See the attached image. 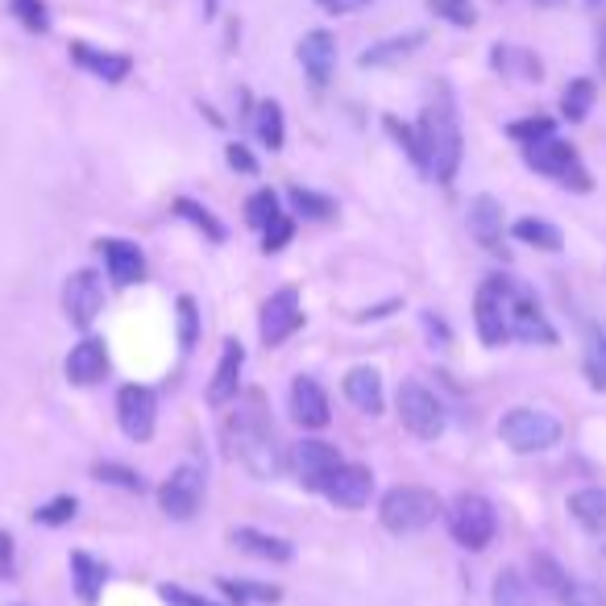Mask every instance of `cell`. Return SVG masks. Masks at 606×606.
Here are the masks:
<instances>
[{"instance_id":"d590c367","label":"cell","mask_w":606,"mask_h":606,"mask_svg":"<svg viewBox=\"0 0 606 606\" xmlns=\"http://www.w3.org/2000/svg\"><path fill=\"white\" fill-rule=\"evenodd\" d=\"M92 478L104 482V486H116V491H130V494L146 491V478L137 474V470H130V465H121V461H96Z\"/></svg>"},{"instance_id":"816d5d0a","label":"cell","mask_w":606,"mask_h":606,"mask_svg":"<svg viewBox=\"0 0 606 606\" xmlns=\"http://www.w3.org/2000/svg\"><path fill=\"white\" fill-rule=\"evenodd\" d=\"M225 158H228V167H233V171L258 175V158H254V154H249V146H242V142H228Z\"/></svg>"},{"instance_id":"b9f144b4","label":"cell","mask_w":606,"mask_h":606,"mask_svg":"<svg viewBox=\"0 0 606 606\" xmlns=\"http://www.w3.org/2000/svg\"><path fill=\"white\" fill-rule=\"evenodd\" d=\"M9 9H13V18H18L30 34H46V30H50V13H46L42 0H13Z\"/></svg>"},{"instance_id":"8d00e7d4","label":"cell","mask_w":606,"mask_h":606,"mask_svg":"<svg viewBox=\"0 0 606 606\" xmlns=\"http://www.w3.org/2000/svg\"><path fill=\"white\" fill-rule=\"evenodd\" d=\"M494 67H498V71H507V76L536 79V83H540V76H545L540 58L528 55V50H512V46H494Z\"/></svg>"},{"instance_id":"7402d4cb","label":"cell","mask_w":606,"mask_h":606,"mask_svg":"<svg viewBox=\"0 0 606 606\" xmlns=\"http://www.w3.org/2000/svg\"><path fill=\"white\" fill-rule=\"evenodd\" d=\"M71 63L83 67V71H92V76L104 79V83H121V79H130V71H133L130 55L96 50V46H88V42H71Z\"/></svg>"},{"instance_id":"f35d334b","label":"cell","mask_w":606,"mask_h":606,"mask_svg":"<svg viewBox=\"0 0 606 606\" xmlns=\"http://www.w3.org/2000/svg\"><path fill=\"white\" fill-rule=\"evenodd\" d=\"M274 216H283V209H279V195H274L270 188L254 191V195L246 200V221L254 228H266L270 221H274Z\"/></svg>"},{"instance_id":"ba28073f","label":"cell","mask_w":606,"mask_h":606,"mask_svg":"<svg viewBox=\"0 0 606 606\" xmlns=\"http://www.w3.org/2000/svg\"><path fill=\"white\" fill-rule=\"evenodd\" d=\"M399 424L419 440H436L445 433V403L424 386V382H403L399 386Z\"/></svg>"},{"instance_id":"603a6c76","label":"cell","mask_w":606,"mask_h":606,"mask_svg":"<svg viewBox=\"0 0 606 606\" xmlns=\"http://www.w3.org/2000/svg\"><path fill=\"white\" fill-rule=\"evenodd\" d=\"M470 237L482 249H491V254L503 249V204L494 195H474L470 200Z\"/></svg>"},{"instance_id":"5bb4252c","label":"cell","mask_w":606,"mask_h":606,"mask_svg":"<svg viewBox=\"0 0 606 606\" xmlns=\"http://www.w3.org/2000/svg\"><path fill=\"white\" fill-rule=\"evenodd\" d=\"M512 337L524 345H557V328L540 312L536 295L519 283H512Z\"/></svg>"},{"instance_id":"4fadbf2b","label":"cell","mask_w":606,"mask_h":606,"mask_svg":"<svg viewBox=\"0 0 606 606\" xmlns=\"http://www.w3.org/2000/svg\"><path fill=\"white\" fill-rule=\"evenodd\" d=\"M321 494L333 503V507H341V512H361V507L374 498V474H370L366 465L341 461L333 474L324 478Z\"/></svg>"},{"instance_id":"cb8c5ba5","label":"cell","mask_w":606,"mask_h":606,"mask_svg":"<svg viewBox=\"0 0 606 606\" xmlns=\"http://www.w3.org/2000/svg\"><path fill=\"white\" fill-rule=\"evenodd\" d=\"M569 515L573 524L590 536H606V491L603 486H582V491L569 494Z\"/></svg>"},{"instance_id":"d6a6232c","label":"cell","mask_w":606,"mask_h":606,"mask_svg":"<svg viewBox=\"0 0 606 606\" xmlns=\"http://www.w3.org/2000/svg\"><path fill=\"white\" fill-rule=\"evenodd\" d=\"M287 200H291V209L300 212L303 221H333V216H337V204L312 188H291L287 191Z\"/></svg>"},{"instance_id":"f546056e","label":"cell","mask_w":606,"mask_h":606,"mask_svg":"<svg viewBox=\"0 0 606 606\" xmlns=\"http://www.w3.org/2000/svg\"><path fill=\"white\" fill-rule=\"evenodd\" d=\"M254 133H258V142H262L266 150H283L287 121H283V109H279L274 100H262V104L254 109Z\"/></svg>"},{"instance_id":"ac0fdd59","label":"cell","mask_w":606,"mask_h":606,"mask_svg":"<svg viewBox=\"0 0 606 606\" xmlns=\"http://www.w3.org/2000/svg\"><path fill=\"white\" fill-rule=\"evenodd\" d=\"M291 465H295V474H300V482L307 491H321L324 478L341 465V453L328 440H300L295 453H291Z\"/></svg>"},{"instance_id":"f5cc1de1","label":"cell","mask_w":606,"mask_h":606,"mask_svg":"<svg viewBox=\"0 0 606 606\" xmlns=\"http://www.w3.org/2000/svg\"><path fill=\"white\" fill-rule=\"evenodd\" d=\"M370 0H316V9H324V13H333V18H345V13H358V9H366Z\"/></svg>"},{"instance_id":"ee69618b","label":"cell","mask_w":606,"mask_h":606,"mask_svg":"<svg viewBox=\"0 0 606 606\" xmlns=\"http://www.w3.org/2000/svg\"><path fill=\"white\" fill-rule=\"evenodd\" d=\"M428 9H433L436 18L453 21V25H474L478 13L470 0H428Z\"/></svg>"},{"instance_id":"c3c4849f","label":"cell","mask_w":606,"mask_h":606,"mask_svg":"<svg viewBox=\"0 0 606 606\" xmlns=\"http://www.w3.org/2000/svg\"><path fill=\"white\" fill-rule=\"evenodd\" d=\"M419 324H424V333H428L433 349H449V345H453V328L440 321L436 312H419Z\"/></svg>"},{"instance_id":"484cf974","label":"cell","mask_w":606,"mask_h":606,"mask_svg":"<svg viewBox=\"0 0 606 606\" xmlns=\"http://www.w3.org/2000/svg\"><path fill=\"white\" fill-rule=\"evenodd\" d=\"M109 582V569L100 565L96 557L88 552H71V586H76L79 603L83 606H96L100 603V590Z\"/></svg>"},{"instance_id":"3957f363","label":"cell","mask_w":606,"mask_h":606,"mask_svg":"<svg viewBox=\"0 0 606 606\" xmlns=\"http://www.w3.org/2000/svg\"><path fill=\"white\" fill-rule=\"evenodd\" d=\"M440 515H445V503L428 486H391L379 503L382 528L395 531V536H412V531L433 528Z\"/></svg>"},{"instance_id":"4dcf8cb0","label":"cell","mask_w":606,"mask_h":606,"mask_svg":"<svg viewBox=\"0 0 606 606\" xmlns=\"http://www.w3.org/2000/svg\"><path fill=\"white\" fill-rule=\"evenodd\" d=\"M512 233H515V242H524V246H536V249H549V254H557V249L565 246L561 228L549 225V221H536V216H524V221H515Z\"/></svg>"},{"instance_id":"44dd1931","label":"cell","mask_w":606,"mask_h":606,"mask_svg":"<svg viewBox=\"0 0 606 606\" xmlns=\"http://www.w3.org/2000/svg\"><path fill=\"white\" fill-rule=\"evenodd\" d=\"M345 399L358 407L361 416H382V407H386L382 374L374 366H354V370L345 374Z\"/></svg>"},{"instance_id":"9c48e42d","label":"cell","mask_w":606,"mask_h":606,"mask_svg":"<svg viewBox=\"0 0 606 606\" xmlns=\"http://www.w3.org/2000/svg\"><path fill=\"white\" fill-rule=\"evenodd\" d=\"M116 424H121V433L137 440V445H146L158 428V395H154L150 386H121L116 391Z\"/></svg>"},{"instance_id":"60d3db41","label":"cell","mask_w":606,"mask_h":606,"mask_svg":"<svg viewBox=\"0 0 606 606\" xmlns=\"http://www.w3.org/2000/svg\"><path fill=\"white\" fill-rule=\"evenodd\" d=\"M175 316H179V345L191 349V345L200 341V307H195V300L191 295H179L175 300Z\"/></svg>"},{"instance_id":"681fc988","label":"cell","mask_w":606,"mask_h":606,"mask_svg":"<svg viewBox=\"0 0 606 606\" xmlns=\"http://www.w3.org/2000/svg\"><path fill=\"white\" fill-rule=\"evenodd\" d=\"M158 598L167 606H216V603H209L204 594H195V590H188V586H158Z\"/></svg>"},{"instance_id":"11a10c76","label":"cell","mask_w":606,"mask_h":606,"mask_svg":"<svg viewBox=\"0 0 606 606\" xmlns=\"http://www.w3.org/2000/svg\"><path fill=\"white\" fill-rule=\"evenodd\" d=\"M536 4H561V0H536Z\"/></svg>"},{"instance_id":"30bf717a","label":"cell","mask_w":606,"mask_h":606,"mask_svg":"<svg viewBox=\"0 0 606 606\" xmlns=\"http://www.w3.org/2000/svg\"><path fill=\"white\" fill-rule=\"evenodd\" d=\"M200 503H204V470H195V465H179L171 470V478L158 486V507L167 519H191V515L200 512Z\"/></svg>"},{"instance_id":"5b68a950","label":"cell","mask_w":606,"mask_h":606,"mask_svg":"<svg viewBox=\"0 0 606 606\" xmlns=\"http://www.w3.org/2000/svg\"><path fill=\"white\" fill-rule=\"evenodd\" d=\"M524 162H528L536 175H545V179H552V183H561V188H569V191H594V179H590L582 154L573 150L569 142H561L557 133L524 146Z\"/></svg>"},{"instance_id":"1f68e13d","label":"cell","mask_w":606,"mask_h":606,"mask_svg":"<svg viewBox=\"0 0 606 606\" xmlns=\"http://www.w3.org/2000/svg\"><path fill=\"white\" fill-rule=\"evenodd\" d=\"M594 109V79H573L565 92H561V116L573 121V125H582Z\"/></svg>"},{"instance_id":"7c38bea8","label":"cell","mask_w":606,"mask_h":606,"mask_svg":"<svg viewBox=\"0 0 606 606\" xmlns=\"http://www.w3.org/2000/svg\"><path fill=\"white\" fill-rule=\"evenodd\" d=\"M63 312L76 328H92L96 316L104 312V279L96 270H76L63 283Z\"/></svg>"},{"instance_id":"f6af8a7d","label":"cell","mask_w":606,"mask_h":606,"mask_svg":"<svg viewBox=\"0 0 606 606\" xmlns=\"http://www.w3.org/2000/svg\"><path fill=\"white\" fill-rule=\"evenodd\" d=\"M561 606H606V594L594 582H569L561 590Z\"/></svg>"},{"instance_id":"7bdbcfd3","label":"cell","mask_w":606,"mask_h":606,"mask_svg":"<svg viewBox=\"0 0 606 606\" xmlns=\"http://www.w3.org/2000/svg\"><path fill=\"white\" fill-rule=\"evenodd\" d=\"M586 379L594 391H606V337H594V341L586 345Z\"/></svg>"},{"instance_id":"8992f818","label":"cell","mask_w":606,"mask_h":606,"mask_svg":"<svg viewBox=\"0 0 606 606\" xmlns=\"http://www.w3.org/2000/svg\"><path fill=\"white\" fill-rule=\"evenodd\" d=\"M474 328L486 349L512 341V279L491 274L474 295Z\"/></svg>"},{"instance_id":"7dc6e473","label":"cell","mask_w":606,"mask_h":606,"mask_svg":"<svg viewBox=\"0 0 606 606\" xmlns=\"http://www.w3.org/2000/svg\"><path fill=\"white\" fill-rule=\"evenodd\" d=\"M291 237H295V225H291V216H274L270 225L262 228V249L266 254H279L283 246H291Z\"/></svg>"},{"instance_id":"52a82bcc","label":"cell","mask_w":606,"mask_h":606,"mask_svg":"<svg viewBox=\"0 0 606 606\" xmlns=\"http://www.w3.org/2000/svg\"><path fill=\"white\" fill-rule=\"evenodd\" d=\"M498 436L515 453H549L552 445H561V419L540 407H512L498 419Z\"/></svg>"},{"instance_id":"d6986e66","label":"cell","mask_w":606,"mask_h":606,"mask_svg":"<svg viewBox=\"0 0 606 606\" xmlns=\"http://www.w3.org/2000/svg\"><path fill=\"white\" fill-rule=\"evenodd\" d=\"M63 370H67V382H76V386L104 382V374H109V345L100 341V337H83L79 345H71Z\"/></svg>"},{"instance_id":"9a60e30c","label":"cell","mask_w":606,"mask_h":606,"mask_svg":"<svg viewBox=\"0 0 606 606\" xmlns=\"http://www.w3.org/2000/svg\"><path fill=\"white\" fill-rule=\"evenodd\" d=\"M295 58H300L307 83H312L316 92H324L328 79H333V71H337V38H333L328 30H312V34H303V42L295 46Z\"/></svg>"},{"instance_id":"9f6ffc18","label":"cell","mask_w":606,"mask_h":606,"mask_svg":"<svg viewBox=\"0 0 606 606\" xmlns=\"http://www.w3.org/2000/svg\"><path fill=\"white\" fill-rule=\"evenodd\" d=\"M586 4H603V0H586Z\"/></svg>"},{"instance_id":"2e32d148","label":"cell","mask_w":606,"mask_h":606,"mask_svg":"<svg viewBox=\"0 0 606 606\" xmlns=\"http://www.w3.org/2000/svg\"><path fill=\"white\" fill-rule=\"evenodd\" d=\"M291 416H295V424L307 428V433H321V428H328V419H333L328 391H324L312 374H300V379L291 382Z\"/></svg>"},{"instance_id":"7a4b0ae2","label":"cell","mask_w":606,"mask_h":606,"mask_svg":"<svg viewBox=\"0 0 606 606\" xmlns=\"http://www.w3.org/2000/svg\"><path fill=\"white\" fill-rule=\"evenodd\" d=\"M419 171L433 175L436 183H453L461 167V125L449 104H428L419 116Z\"/></svg>"},{"instance_id":"ab89813d","label":"cell","mask_w":606,"mask_h":606,"mask_svg":"<svg viewBox=\"0 0 606 606\" xmlns=\"http://www.w3.org/2000/svg\"><path fill=\"white\" fill-rule=\"evenodd\" d=\"M552 133H557V121L552 116H524V121H512L507 125V137H515L519 146H531V142L552 137Z\"/></svg>"},{"instance_id":"74e56055","label":"cell","mask_w":606,"mask_h":606,"mask_svg":"<svg viewBox=\"0 0 606 606\" xmlns=\"http://www.w3.org/2000/svg\"><path fill=\"white\" fill-rule=\"evenodd\" d=\"M79 512V498L76 494H58V498H50V503H42L38 512H34V524H42V528H63V524H71Z\"/></svg>"},{"instance_id":"f907efd6","label":"cell","mask_w":606,"mask_h":606,"mask_svg":"<svg viewBox=\"0 0 606 606\" xmlns=\"http://www.w3.org/2000/svg\"><path fill=\"white\" fill-rule=\"evenodd\" d=\"M18 577V540L9 531H0V582Z\"/></svg>"},{"instance_id":"4316f807","label":"cell","mask_w":606,"mask_h":606,"mask_svg":"<svg viewBox=\"0 0 606 606\" xmlns=\"http://www.w3.org/2000/svg\"><path fill=\"white\" fill-rule=\"evenodd\" d=\"M491 606H536V594H531V577H524L515 565L498 569L491 586Z\"/></svg>"},{"instance_id":"e575fe53","label":"cell","mask_w":606,"mask_h":606,"mask_svg":"<svg viewBox=\"0 0 606 606\" xmlns=\"http://www.w3.org/2000/svg\"><path fill=\"white\" fill-rule=\"evenodd\" d=\"M531 582L545 590V594H557V598H561V590L569 586V573L561 569L557 557H549V552H531Z\"/></svg>"},{"instance_id":"bcb514c9","label":"cell","mask_w":606,"mask_h":606,"mask_svg":"<svg viewBox=\"0 0 606 606\" xmlns=\"http://www.w3.org/2000/svg\"><path fill=\"white\" fill-rule=\"evenodd\" d=\"M382 125H386V133L395 137L399 146L407 150V158H412V162L419 167V133H416V125H403V121H399V116H391V113L382 116Z\"/></svg>"},{"instance_id":"836d02e7","label":"cell","mask_w":606,"mask_h":606,"mask_svg":"<svg viewBox=\"0 0 606 606\" xmlns=\"http://www.w3.org/2000/svg\"><path fill=\"white\" fill-rule=\"evenodd\" d=\"M216 586H221V594L228 598V606L279 603V598H283V590H274V586H254V582H233V577H221Z\"/></svg>"},{"instance_id":"e0dca14e","label":"cell","mask_w":606,"mask_h":606,"mask_svg":"<svg viewBox=\"0 0 606 606\" xmlns=\"http://www.w3.org/2000/svg\"><path fill=\"white\" fill-rule=\"evenodd\" d=\"M96 249H100L104 270H109V279L116 287H133L146 279V254L133 246V242H125V237H100Z\"/></svg>"},{"instance_id":"8fae6325","label":"cell","mask_w":606,"mask_h":606,"mask_svg":"<svg viewBox=\"0 0 606 606\" xmlns=\"http://www.w3.org/2000/svg\"><path fill=\"white\" fill-rule=\"evenodd\" d=\"M303 324V300L295 287H283V291H274L270 300L262 303V316H258V333H262V341L274 349V345H283L287 337H295Z\"/></svg>"},{"instance_id":"ffe728a7","label":"cell","mask_w":606,"mask_h":606,"mask_svg":"<svg viewBox=\"0 0 606 606\" xmlns=\"http://www.w3.org/2000/svg\"><path fill=\"white\" fill-rule=\"evenodd\" d=\"M242 370H246V349H242L237 337H228V341L221 345V361H216V374H212V382H209L212 407H225V403L237 399V391H242Z\"/></svg>"},{"instance_id":"f1b7e54d","label":"cell","mask_w":606,"mask_h":606,"mask_svg":"<svg viewBox=\"0 0 606 606\" xmlns=\"http://www.w3.org/2000/svg\"><path fill=\"white\" fill-rule=\"evenodd\" d=\"M171 212L179 216V221H188L191 228H200V233H204L209 242H216V246H221V242L228 237V228L221 225V221H216V216H212V212L204 209L200 200H191V195H179V200L171 204Z\"/></svg>"},{"instance_id":"6da1fadb","label":"cell","mask_w":606,"mask_h":606,"mask_svg":"<svg viewBox=\"0 0 606 606\" xmlns=\"http://www.w3.org/2000/svg\"><path fill=\"white\" fill-rule=\"evenodd\" d=\"M225 436L254 478H279L287 470V453L258 391H249L246 403H237V412L225 419Z\"/></svg>"},{"instance_id":"277c9868","label":"cell","mask_w":606,"mask_h":606,"mask_svg":"<svg viewBox=\"0 0 606 606\" xmlns=\"http://www.w3.org/2000/svg\"><path fill=\"white\" fill-rule=\"evenodd\" d=\"M445 524H449V536L457 540V549L482 552V549H491L494 531H498V515H494V503L486 494L461 491L453 503L445 507Z\"/></svg>"},{"instance_id":"db71d44e","label":"cell","mask_w":606,"mask_h":606,"mask_svg":"<svg viewBox=\"0 0 606 606\" xmlns=\"http://www.w3.org/2000/svg\"><path fill=\"white\" fill-rule=\"evenodd\" d=\"M598 67H603V76H606V25L598 30Z\"/></svg>"},{"instance_id":"83f0119b","label":"cell","mask_w":606,"mask_h":606,"mask_svg":"<svg viewBox=\"0 0 606 606\" xmlns=\"http://www.w3.org/2000/svg\"><path fill=\"white\" fill-rule=\"evenodd\" d=\"M419 46H424V34H419V30H412V34H399V38L374 42L370 50H361L358 63H361V67H391V63L407 58L412 50H419Z\"/></svg>"},{"instance_id":"d4e9b609","label":"cell","mask_w":606,"mask_h":606,"mask_svg":"<svg viewBox=\"0 0 606 606\" xmlns=\"http://www.w3.org/2000/svg\"><path fill=\"white\" fill-rule=\"evenodd\" d=\"M233 545L249 557H258V561H270V565H287L295 549H291V540L283 536H270V531H258V528H233Z\"/></svg>"}]
</instances>
